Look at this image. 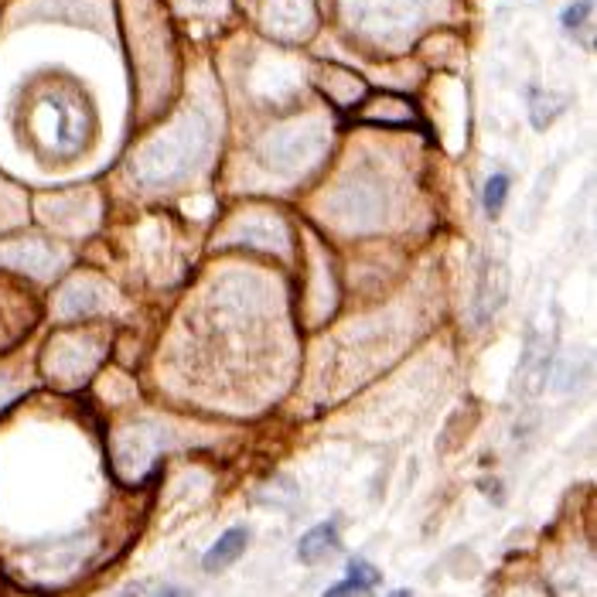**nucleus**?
<instances>
[{
    "label": "nucleus",
    "instance_id": "nucleus-7",
    "mask_svg": "<svg viewBox=\"0 0 597 597\" xmlns=\"http://www.w3.org/2000/svg\"><path fill=\"white\" fill-rule=\"evenodd\" d=\"M591 14H594L591 0H577V4H570L567 11H563V31H567L570 38L584 35L587 48H591Z\"/></svg>",
    "mask_w": 597,
    "mask_h": 597
},
{
    "label": "nucleus",
    "instance_id": "nucleus-1",
    "mask_svg": "<svg viewBox=\"0 0 597 597\" xmlns=\"http://www.w3.org/2000/svg\"><path fill=\"white\" fill-rule=\"evenodd\" d=\"M509 297V267L499 256H485L482 270H478V284H475V321L485 325L488 318H495V311L505 304Z\"/></svg>",
    "mask_w": 597,
    "mask_h": 597
},
{
    "label": "nucleus",
    "instance_id": "nucleus-2",
    "mask_svg": "<svg viewBox=\"0 0 597 597\" xmlns=\"http://www.w3.org/2000/svg\"><path fill=\"white\" fill-rule=\"evenodd\" d=\"M550 362H553V348L550 342H543L540 331H529V342L522 348V362H519V393L522 396H540L546 379H550Z\"/></svg>",
    "mask_w": 597,
    "mask_h": 597
},
{
    "label": "nucleus",
    "instance_id": "nucleus-9",
    "mask_svg": "<svg viewBox=\"0 0 597 597\" xmlns=\"http://www.w3.org/2000/svg\"><path fill=\"white\" fill-rule=\"evenodd\" d=\"M123 594H185V591L174 587V584H134V587H127Z\"/></svg>",
    "mask_w": 597,
    "mask_h": 597
},
{
    "label": "nucleus",
    "instance_id": "nucleus-3",
    "mask_svg": "<svg viewBox=\"0 0 597 597\" xmlns=\"http://www.w3.org/2000/svg\"><path fill=\"white\" fill-rule=\"evenodd\" d=\"M335 550H342V536H338L335 519L311 526L308 533L301 536V543H297V557H301L304 563H321V560H328Z\"/></svg>",
    "mask_w": 597,
    "mask_h": 597
},
{
    "label": "nucleus",
    "instance_id": "nucleus-5",
    "mask_svg": "<svg viewBox=\"0 0 597 597\" xmlns=\"http://www.w3.org/2000/svg\"><path fill=\"white\" fill-rule=\"evenodd\" d=\"M379 570L372 567L369 560H352L348 563V574L345 580H338V584L328 587V597H342V594H372L379 587Z\"/></svg>",
    "mask_w": 597,
    "mask_h": 597
},
{
    "label": "nucleus",
    "instance_id": "nucleus-8",
    "mask_svg": "<svg viewBox=\"0 0 597 597\" xmlns=\"http://www.w3.org/2000/svg\"><path fill=\"white\" fill-rule=\"evenodd\" d=\"M509 192H512V178L505 171H499V174H492V178L485 181V192H482V202H485V212L492 215H502V209H505V198H509Z\"/></svg>",
    "mask_w": 597,
    "mask_h": 597
},
{
    "label": "nucleus",
    "instance_id": "nucleus-4",
    "mask_svg": "<svg viewBox=\"0 0 597 597\" xmlns=\"http://www.w3.org/2000/svg\"><path fill=\"white\" fill-rule=\"evenodd\" d=\"M246 546H250V529H246V526H232V529H226V533H222L219 540L212 543V550L205 553L202 567L209 570V574H215V570H226L239 557H243Z\"/></svg>",
    "mask_w": 597,
    "mask_h": 597
},
{
    "label": "nucleus",
    "instance_id": "nucleus-6",
    "mask_svg": "<svg viewBox=\"0 0 597 597\" xmlns=\"http://www.w3.org/2000/svg\"><path fill=\"white\" fill-rule=\"evenodd\" d=\"M563 106H567L563 96H550V93H543V89H529V123H533L536 130L550 127V123L560 116Z\"/></svg>",
    "mask_w": 597,
    "mask_h": 597
}]
</instances>
